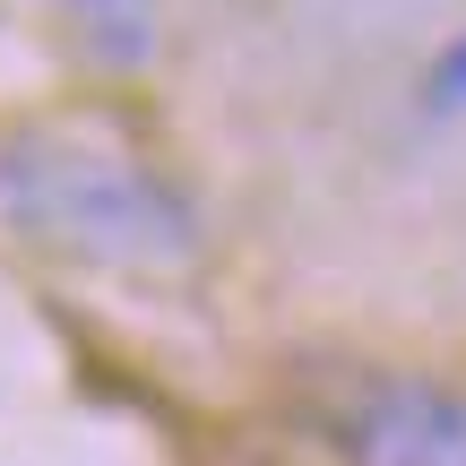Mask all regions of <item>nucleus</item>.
Masks as SVG:
<instances>
[{"instance_id":"obj_1","label":"nucleus","mask_w":466,"mask_h":466,"mask_svg":"<svg viewBox=\"0 0 466 466\" xmlns=\"http://www.w3.org/2000/svg\"><path fill=\"white\" fill-rule=\"evenodd\" d=\"M0 217L26 242L96 268H182L199 250V208L130 147L86 130L0 138Z\"/></svg>"},{"instance_id":"obj_2","label":"nucleus","mask_w":466,"mask_h":466,"mask_svg":"<svg viewBox=\"0 0 466 466\" xmlns=\"http://www.w3.org/2000/svg\"><path fill=\"white\" fill-rule=\"evenodd\" d=\"M346 466H466V389L398 371L371 380L337 423Z\"/></svg>"},{"instance_id":"obj_3","label":"nucleus","mask_w":466,"mask_h":466,"mask_svg":"<svg viewBox=\"0 0 466 466\" xmlns=\"http://www.w3.org/2000/svg\"><path fill=\"white\" fill-rule=\"evenodd\" d=\"M69 17L96 35L104 61H138L147 52V0H69Z\"/></svg>"},{"instance_id":"obj_4","label":"nucleus","mask_w":466,"mask_h":466,"mask_svg":"<svg viewBox=\"0 0 466 466\" xmlns=\"http://www.w3.org/2000/svg\"><path fill=\"white\" fill-rule=\"evenodd\" d=\"M458 104H466V35H450L423 69V113H458Z\"/></svg>"}]
</instances>
